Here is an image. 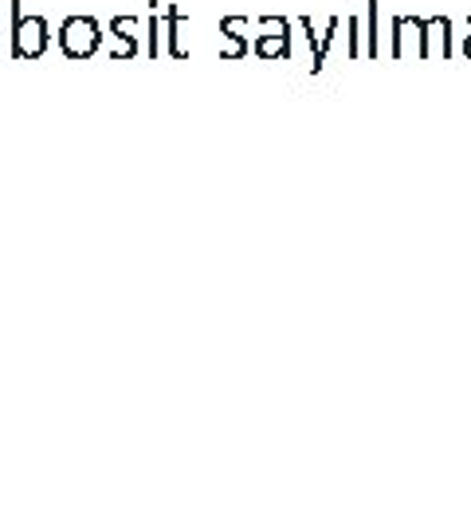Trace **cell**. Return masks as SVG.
<instances>
[{
	"label": "cell",
	"instance_id": "obj_1",
	"mask_svg": "<svg viewBox=\"0 0 471 530\" xmlns=\"http://www.w3.org/2000/svg\"><path fill=\"white\" fill-rule=\"evenodd\" d=\"M8 12H12V59H40V55L52 48V32H48V20L44 16H24V4L20 0H8Z\"/></svg>",
	"mask_w": 471,
	"mask_h": 530
},
{
	"label": "cell",
	"instance_id": "obj_2",
	"mask_svg": "<svg viewBox=\"0 0 471 530\" xmlns=\"http://www.w3.org/2000/svg\"><path fill=\"white\" fill-rule=\"evenodd\" d=\"M103 24L95 16H67L63 28L55 32V44L67 59H91L103 48Z\"/></svg>",
	"mask_w": 471,
	"mask_h": 530
},
{
	"label": "cell",
	"instance_id": "obj_4",
	"mask_svg": "<svg viewBox=\"0 0 471 530\" xmlns=\"http://www.w3.org/2000/svg\"><path fill=\"white\" fill-rule=\"evenodd\" d=\"M220 36H224V48H220V59L224 63H236L252 52V20L248 16H224L220 20Z\"/></svg>",
	"mask_w": 471,
	"mask_h": 530
},
{
	"label": "cell",
	"instance_id": "obj_8",
	"mask_svg": "<svg viewBox=\"0 0 471 530\" xmlns=\"http://www.w3.org/2000/svg\"><path fill=\"white\" fill-rule=\"evenodd\" d=\"M330 40H334V24H330V32H322V36H318V44H314V71L322 67V59H326V48H330Z\"/></svg>",
	"mask_w": 471,
	"mask_h": 530
},
{
	"label": "cell",
	"instance_id": "obj_5",
	"mask_svg": "<svg viewBox=\"0 0 471 530\" xmlns=\"http://www.w3.org/2000/svg\"><path fill=\"white\" fill-rule=\"evenodd\" d=\"M138 28H142L138 16H114V20H110V36L118 40L114 59H134V55H138Z\"/></svg>",
	"mask_w": 471,
	"mask_h": 530
},
{
	"label": "cell",
	"instance_id": "obj_7",
	"mask_svg": "<svg viewBox=\"0 0 471 530\" xmlns=\"http://www.w3.org/2000/svg\"><path fill=\"white\" fill-rule=\"evenodd\" d=\"M146 32H150V44H146V55L157 59L161 55V36H165V16H157V0H150V16H146Z\"/></svg>",
	"mask_w": 471,
	"mask_h": 530
},
{
	"label": "cell",
	"instance_id": "obj_3",
	"mask_svg": "<svg viewBox=\"0 0 471 530\" xmlns=\"http://www.w3.org/2000/svg\"><path fill=\"white\" fill-rule=\"evenodd\" d=\"M256 36H252V55L256 59H291V24L287 16H260L256 20Z\"/></svg>",
	"mask_w": 471,
	"mask_h": 530
},
{
	"label": "cell",
	"instance_id": "obj_6",
	"mask_svg": "<svg viewBox=\"0 0 471 530\" xmlns=\"http://www.w3.org/2000/svg\"><path fill=\"white\" fill-rule=\"evenodd\" d=\"M161 16H165V52L173 59H185L189 55V48H185V12L177 4H169Z\"/></svg>",
	"mask_w": 471,
	"mask_h": 530
}]
</instances>
